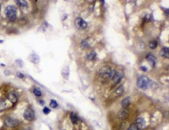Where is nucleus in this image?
<instances>
[{"label":"nucleus","instance_id":"obj_1","mask_svg":"<svg viewBox=\"0 0 169 130\" xmlns=\"http://www.w3.org/2000/svg\"><path fill=\"white\" fill-rule=\"evenodd\" d=\"M154 85V82L150 80L146 76L142 75L138 79L137 86L138 87L142 89H146L150 87H152Z\"/></svg>","mask_w":169,"mask_h":130},{"label":"nucleus","instance_id":"obj_2","mask_svg":"<svg viewBox=\"0 0 169 130\" xmlns=\"http://www.w3.org/2000/svg\"><path fill=\"white\" fill-rule=\"evenodd\" d=\"M5 13L10 21H13L17 18V8L13 5H9L5 8Z\"/></svg>","mask_w":169,"mask_h":130},{"label":"nucleus","instance_id":"obj_3","mask_svg":"<svg viewBox=\"0 0 169 130\" xmlns=\"http://www.w3.org/2000/svg\"><path fill=\"white\" fill-rule=\"evenodd\" d=\"M115 70H112L110 66H104L100 69L99 71V76L103 79L112 78Z\"/></svg>","mask_w":169,"mask_h":130},{"label":"nucleus","instance_id":"obj_4","mask_svg":"<svg viewBox=\"0 0 169 130\" xmlns=\"http://www.w3.org/2000/svg\"><path fill=\"white\" fill-rule=\"evenodd\" d=\"M4 124L8 128H15L18 125V121L13 118L8 117L5 120Z\"/></svg>","mask_w":169,"mask_h":130},{"label":"nucleus","instance_id":"obj_5","mask_svg":"<svg viewBox=\"0 0 169 130\" xmlns=\"http://www.w3.org/2000/svg\"><path fill=\"white\" fill-rule=\"evenodd\" d=\"M24 117L26 120L32 121L35 118L34 112L31 108H27L24 112Z\"/></svg>","mask_w":169,"mask_h":130},{"label":"nucleus","instance_id":"obj_6","mask_svg":"<svg viewBox=\"0 0 169 130\" xmlns=\"http://www.w3.org/2000/svg\"><path fill=\"white\" fill-rule=\"evenodd\" d=\"M75 24L76 28L79 30L85 29L88 26L87 22L81 18H78L75 20Z\"/></svg>","mask_w":169,"mask_h":130},{"label":"nucleus","instance_id":"obj_7","mask_svg":"<svg viewBox=\"0 0 169 130\" xmlns=\"http://www.w3.org/2000/svg\"><path fill=\"white\" fill-rule=\"evenodd\" d=\"M129 115V113L127 108H122L118 112L117 116L119 120H124L127 119Z\"/></svg>","mask_w":169,"mask_h":130},{"label":"nucleus","instance_id":"obj_8","mask_svg":"<svg viewBox=\"0 0 169 130\" xmlns=\"http://www.w3.org/2000/svg\"><path fill=\"white\" fill-rule=\"evenodd\" d=\"M135 125L139 130H142L144 129L146 126L145 120L142 118H138L135 121Z\"/></svg>","mask_w":169,"mask_h":130},{"label":"nucleus","instance_id":"obj_9","mask_svg":"<svg viewBox=\"0 0 169 130\" xmlns=\"http://www.w3.org/2000/svg\"><path fill=\"white\" fill-rule=\"evenodd\" d=\"M123 76L124 74L122 72L115 70L112 78L114 83L118 84L121 81L123 78Z\"/></svg>","mask_w":169,"mask_h":130},{"label":"nucleus","instance_id":"obj_10","mask_svg":"<svg viewBox=\"0 0 169 130\" xmlns=\"http://www.w3.org/2000/svg\"><path fill=\"white\" fill-rule=\"evenodd\" d=\"M146 59L153 67H154L156 62V59L154 55L152 54H148L146 57Z\"/></svg>","mask_w":169,"mask_h":130},{"label":"nucleus","instance_id":"obj_11","mask_svg":"<svg viewBox=\"0 0 169 130\" xmlns=\"http://www.w3.org/2000/svg\"><path fill=\"white\" fill-rule=\"evenodd\" d=\"M29 60L34 64H38L39 62V56L35 53H32L30 54L28 57Z\"/></svg>","mask_w":169,"mask_h":130},{"label":"nucleus","instance_id":"obj_12","mask_svg":"<svg viewBox=\"0 0 169 130\" xmlns=\"http://www.w3.org/2000/svg\"><path fill=\"white\" fill-rule=\"evenodd\" d=\"M130 104V97H127L123 99L121 101V105L122 108H127Z\"/></svg>","mask_w":169,"mask_h":130},{"label":"nucleus","instance_id":"obj_13","mask_svg":"<svg viewBox=\"0 0 169 130\" xmlns=\"http://www.w3.org/2000/svg\"><path fill=\"white\" fill-rule=\"evenodd\" d=\"M7 99L10 102L12 103H15L17 101V97L14 92H11L9 93L7 95Z\"/></svg>","mask_w":169,"mask_h":130},{"label":"nucleus","instance_id":"obj_14","mask_svg":"<svg viewBox=\"0 0 169 130\" xmlns=\"http://www.w3.org/2000/svg\"><path fill=\"white\" fill-rule=\"evenodd\" d=\"M169 48L164 47L162 49L160 52V55L161 57L166 59L169 58Z\"/></svg>","mask_w":169,"mask_h":130},{"label":"nucleus","instance_id":"obj_15","mask_svg":"<svg viewBox=\"0 0 169 130\" xmlns=\"http://www.w3.org/2000/svg\"><path fill=\"white\" fill-rule=\"evenodd\" d=\"M70 119L73 124H76L78 120V117L77 115L74 112H72L70 114Z\"/></svg>","mask_w":169,"mask_h":130},{"label":"nucleus","instance_id":"obj_16","mask_svg":"<svg viewBox=\"0 0 169 130\" xmlns=\"http://www.w3.org/2000/svg\"><path fill=\"white\" fill-rule=\"evenodd\" d=\"M124 90L125 89L124 86L121 85L116 89L115 93L117 95H120L124 92Z\"/></svg>","mask_w":169,"mask_h":130},{"label":"nucleus","instance_id":"obj_17","mask_svg":"<svg viewBox=\"0 0 169 130\" xmlns=\"http://www.w3.org/2000/svg\"><path fill=\"white\" fill-rule=\"evenodd\" d=\"M15 2L19 6L24 7L28 6V3L26 0H16Z\"/></svg>","mask_w":169,"mask_h":130},{"label":"nucleus","instance_id":"obj_18","mask_svg":"<svg viewBox=\"0 0 169 130\" xmlns=\"http://www.w3.org/2000/svg\"><path fill=\"white\" fill-rule=\"evenodd\" d=\"M7 108V103L2 100H0V111H3L5 110Z\"/></svg>","mask_w":169,"mask_h":130},{"label":"nucleus","instance_id":"obj_19","mask_svg":"<svg viewBox=\"0 0 169 130\" xmlns=\"http://www.w3.org/2000/svg\"><path fill=\"white\" fill-rule=\"evenodd\" d=\"M96 53L94 51H92L89 54H88L87 55V59L89 60H94L95 58H96Z\"/></svg>","mask_w":169,"mask_h":130},{"label":"nucleus","instance_id":"obj_20","mask_svg":"<svg viewBox=\"0 0 169 130\" xmlns=\"http://www.w3.org/2000/svg\"><path fill=\"white\" fill-rule=\"evenodd\" d=\"M158 46V42L156 40H153L149 43L150 48L152 49H154L156 48Z\"/></svg>","mask_w":169,"mask_h":130},{"label":"nucleus","instance_id":"obj_21","mask_svg":"<svg viewBox=\"0 0 169 130\" xmlns=\"http://www.w3.org/2000/svg\"><path fill=\"white\" fill-rule=\"evenodd\" d=\"M33 92L35 95L37 97H39V96H41V92L40 90H39V89H35L33 90Z\"/></svg>","mask_w":169,"mask_h":130},{"label":"nucleus","instance_id":"obj_22","mask_svg":"<svg viewBox=\"0 0 169 130\" xmlns=\"http://www.w3.org/2000/svg\"><path fill=\"white\" fill-rule=\"evenodd\" d=\"M50 107L52 108H55L57 107L58 106V104H57V102L56 101L54 100H52L50 102Z\"/></svg>","mask_w":169,"mask_h":130},{"label":"nucleus","instance_id":"obj_23","mask_svg":"<svg viewBox=\"0 0 169 130\" xmlns=\"http://www.w3.org/2000/svg\"><path fill=\"white\" fill-rule=\"evenodd\" d=\"M16 64L18 65V66H19L21 68H22L24 65V63L22 60L20 59H17L15 61Z\"/></svg>","mask_w":169,"mask_h":130},{"label":"nucleus","instance_id":"obj_24","mask_svg":"<svg viewBox=\"0 0 169 130\" xmlns=\"http://www.w3.org/2000/svg\"><path fill=\"white\" fill-rule=\"evenodd\" d=\"M50 111H51V110L47 107H45L44 109L43 110V113L46 114H48L49 113H50Z\"/></svg>","mask_w":169,"mask_h":130},{"label":"nucleus","instance_id":"obj_25","mask_svg":"<svg viewBox=\"0 0 169 130\" xmlns=\"http://www.w3.org/2000/svg\"><path fill=\"white\" fill-rule=\"evenodd\" d=\"M128 130H139V129L137 128L135 124H133L129 127Z\"/></svg>","mask_w":169,"mask_h":130},{"label":"nucleus","instance_id":"obj_26","mask_svg":"<svg viewBox=\"0 0 169 130\" xmlns=\"http://www.w3.org/2000/svg\"><path fill=\"white\" fill-rule=\"evenodd\" d=\"M81 46L82 48L84 49H86V48H87L88 47V44L87 43L86 41H83V42H82L81 43Z\"/></svg>","mask_w":169,"mask_h":130},{"label":"nucleus","instance_id":"obj_27","mask_svg":"<svg viewBox=\"0 0 169 130\" xmlns=\"http://www.w3.org/2000/svg\"><path fill=\"white\" fill-rule=\"evenodd\" d=\"M16 75H17V76L18 78H19L20 79L23 78L24 77V74L22 73L21 72H17V73H16Z\"/></svg>","mask_w":169,"mask_h":130},{"label":"nucleus","instance_id":"obj_28","mask_svg":"<svg viewBox=\"0 0 169 130\" xmlns=\"http://www.w3.org/2000/svg\"><path fill=\"white\" fill-rule=\"evenodd\" d=\"M141 69L144 71H146L147 70V68L145 66H142L141 67Z\"/></svg>","mask_w":169,"mask_h":130},{"label":"nucleus","instance_id":"obj_29","mask_svg":"<svg viewBox=\"0 0 169 130\" xmlns=\"http://www.w3.org/2000/svg\"><path fill=\"white\" fill-rule=\"evenodd\" d=\"M4 73L6 76H8V75H10V72L9 71H8V70H6L4 71Z\"/></svg>","mask_w":169,"mask_h":130},{"label":"nucleus","instance_id":"obj_30","mask_svg":"<svg viewBox=\"0 0 169 130\" xmlns=\"http://www.w3.org/2000/svg\"><path fill=\"white\" fill-rule=\"evenodd\" d=\"M1 7H2V5L0 3V11H1Z\"/></svg>","mask_w":169,"mask_h":130},{"label":"nucleus","instance_id":"obj_31","mask_svg":"<svg viewBox=\"0 0 169 130\" xmlns=\"http://www.w3.org/2000/svg\"><path fill=\"white\" fill-rule=\"evenodd\" d=\"M40 103L41 104V105H43V103H44V102L43 103V101H40Z\"/></svg>","mask_w":169,"mask_h":130}]
</instances>
